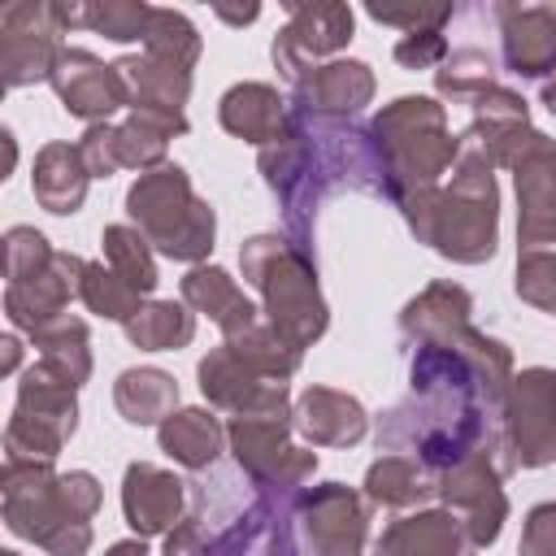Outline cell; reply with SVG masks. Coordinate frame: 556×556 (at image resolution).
Listing matches in <instances>:
<instances>
[{
	"instance_id": "obj_1",
	"label": "cell",
	"mask_w": 556,
	"mask_h": 556,
	"mask_svg": "<svg viewBox=\"0 0 556 556\" xmlns=\"http://www.w3.org/2000/svg\"><path fill=\"white\" fill-rule=\"evenodd\" d=\"M513 387L508 343L465 330L447 348H413L408 395L378 417V452L417 456L434 478L482 447H500L504 400Z\"/></svg>"
},
{
	"instance_id": "obj_2",
	"label": "cell",
	"mask_w": 556,
	"mask_h": 556,
	"mask_svg": "<svg viewBox=\"0 0 556 556\" xmlns=\"http://www.w3.org/2000/svg\"><path fill=\"white\" fill-rule=\"evenodd\" d=\"M265 187L278 195L287 239L313 256L317 213L334 191H365L387 200V165L369 126L317 117L291 104L287 135L256 156Z\"/></svg>"
},
{
	"instance_id": "obj_3",
	"label": "cell",
	"mask_w": 556,
	"mask_h": 556,
	"mask_svg": "<svg viewBox=\"0 0 556 556\" xmlns=\"http://www.w3.org/2000/svg\"><path fill=\"white\" fill-rule=\"evenodd\" d=\"M100 482L87 469L56 473L39 456H4L0 513L17 539H30L48 556H87L91 517L100 513Z\"/></svg>"
},
{
	"instance_id": "obj_4",
	"label": "cell",
	"mask_w": 556,
	"mask_h": 556,
	"mask_svg": "<svg viewBox=\"0 0 556 556\" xmlns=\"http://www.w3.org/2000/svg\"><path fill=\"white\" fill-rule=\"evenodd\" d=\"M417 235V243H430L439 256L456 265H482L495 256L500 243V187L495 165L482 148L460 152L452 165V178L434 191H417L404 204H395Z\"/></svg>"
},
{
	"instance_id": "obj_5",
	"label": "cell",
	"mask_w": 556,
	"mask_h": 556,
	"mask_svg": "<svg viewBox=\"0 0 556 556\" xmlns=\"http://www.w3.org/2000/svg\"><path fill=\"white\" fill-rule=\"evenodd\" d=\"M369 135L387 165V200L404 204L417 191L443 187V174L460 161V135L447 126V109L430 96H395L369 122Z\"/></svg>"
},
{
	"instance_id": "obj_6",
	"label": "cell",
	"mask_w": 556,
	"mask_h": 556,
	"mask_svg": "<svg viewBox=\"0 0 556 556\" xmlns=\"http://www.w3.org/2000/svg\"><path fill=\"white\" fill-rule=\"evenodd\" d=\"M239 265H243V282L256 287L261 295V313L265 321L291 343V348H313L326 326H330V308L321 300L317 287V261L308 252H300L287 235H252L239 248Z\"/></svg>"
},
{
	"instance_id": "obj_7",
	"label": "cell",
	"mask_w": 556,
	"mask_h": 556,
	"mask_svg": "<svg viewBox=\"0 0 556 556\" xmlns=\"http://www.w3.org/2000/svg\"><path fill=\"white\" fill-rule=\"evenodd\" d=\"M126 217L152 243V252H161L169 261L204 265V256L213 252V235H217L213 204L195 195L187 169L174 161H165L161 169H148L130 182Z\"/></svg>"
},
{
	"instance_id": "obj_8",
	"label": "cell",
	"mask_w": 556,
	"mask_h": 556,
	"mask_svg": "<svg viewBox=\"0 0 556 556\" xmlns=\"http://www.w3.org/2000/svg\"><path fill=\"white\" fill-rule=\"evenodd\" d=\"M78 387L56 378L48 365H30L17 382L13 417L4 426V456H39L56 460V452L78 430Z\"/></svg>"
},
{
	"instance_id": "obj_9",
	"label": "cell",
	"mask_w": 556,
	"mask_h": 556,
	"mask_svg": "<svg viewBox=\"0 0 556 556\" xmlns=\"http://www.w3.org/2000/svg\"><path fill=\"white\" fill-rule=\"evenodd\" d=\"M495 456L504 473L556 465V374L547 365L513 374Z\"/></svg>"
},
{
	"instance_id": "obj_10",
	"label": "cell",
	"mask_w": 556,
	"mask_h": 556,
	"mask_svg": "<svg viewBox=\"0 0 556 556\" xmlns=\"http://www.w3.org/2000/svg\"><path fill=\"white\" fill-rule=\"evenodd\" d=\"M61 22L52 13L48 0H17L0 9V78L4 87H30V83H48L65 39H61Z\"/></svg>"
},
{
	"instance_id": "obj_11",
	"label": "cell",
	"mask_w": 556,
	"mask_h": 556,
	"mask_svg": "<svg viewBox=\"0 0 556 556\" xmlns=\"http://www.w3.org/2000/svg\"><path fill=\"white\" fill-rule=\"evenodd\" d=\"M352 39V9L339 0H317V4H287V26L274 35V70L287 78L295 91L321 56H334Z\"/></svg>"
},
{
	"instance_id": "obj_12",
	"label": "cell",
	"mask_w": 556,
	"mask_h": 556,
	"mask_svg": "<svg viewBox=\"0 0 556 556\" xmlns=\"http://www.w3.org/2000/svg\"><path fill=\"white\" fill-rule=\"evenodd\" d=\"M439 500H443V508H452L465 521V530H469L478 552L491 547L500 539L504 521H508L504 469H500L495 447H482L469 460H460L456 469L439 473Z\"/></svg>"
},
{
	"instance_id": "obj_13",
	"label": "cell",
	"mask_w": 556,
	"mask_h": 556,
	"mask_svg": "<svg viewBox=\"0 0 556 556\" xmlns=\"http://www.w3.org/2000/svg\"><path fill=\"white\" fill-rule=\"evenodd\" d=\"M300 530L308 556H365L369 539V500L356 486L321 482L300 495Z\"/></svg>"
},
{
	"instance_id": "obj_14",
	"label": "cell",
	"mask_w": 556,
	"mask_h": 556,
	"mask_svg": "<svg viewBox=\"0 0 556 556\" xmlns=\"http://www.w3.org/2000/svg\"><path fill=\"white\" fill-rule=\"evenodd\" d=\"M200 391L208 400V408H222L230 417H248V413H287L291 408V387L282 378L261 374L256 365H248L230 343L213 348L200 365H195Z\"/></svg>"
},
{
	"instance_id": "obj_15",
	"label": "cell",
	"mask_w": 556,
	"mask_h": 556,
	"mask_svg": "<svg viewBox=\"0 0 556 556\" xmlns=\"http://www.w3.org/2000/svg\"><path fill=\"white\" fill-rule=\"evenodd\" d=\"M517 182V252H556V139L543 130L513 165Z\"/></svg>"
},
{
	"instance_id": "obj_16",
	"label": "cell",
	"mask_w": 556,
	"mask_h": 556,
	"mask_svg": "<svg viewBox=\"0 0 556 556\" xmlns=\"http://www.w3.org/2000/svg\"><path fill=\"white\" fill-rule=\"evenodd\" d=\"M52 91L61 100V109L70 117H83L87 126L96 122H109L117 109H130V87L122 78L117 65H104L96 52L87 48H70L61 52L56 70H52Z\"/></svg>"
},
{
	"instance_id": "obj_17",
	"label": "cell",
	"mask_w": 556,
	"mask_h": 556,
	"mask_svg": "<svg viewBox=\"0 0 556 556\" xmlns=\"http://www.w3.org/2000/svg\"><path fill=\"white\" fill-rule=\"evenodd\" d=\"M83 269H87L83 256L56 252L43 274L22 278V282H4V317L26 334L65 317L70 300H78V291H83Z\"/></svg>"
},
{
	"instance_id": "obj_18",
	"label": "cell",
	"mask_w": 556,
	"mask_h": 556,
	"mask_svg": "<svg viewBox=\"0 0 556 556\" xmlns=\"http://www.w3.org/2000/svg\"><path fill=\"white\" fill-rule=\"evenodd\" d=\"M187 504H191V491H187V482L174 469H161L152 460L126 465V478H122V513H126V526L135 530V539L169 534L182 521Z\"/></svg>"
},
{
	"instance_id": "obj_19",
	"label": "cell",
	"mask_w": 556,
	"mask_h": 556,
	"mask_svg": "<svg viewBox=\"0 0 556 556\" xmlns=\"http://www.w3.org/2000/svg\"><path fill=\"white\" fill-rule=\"evenodd\" d=\"M504 65L517 78H547L556 70V9L547 4H495Z\"/></svg>"
},
{
	"instance_id": "obj_20",
	"label": "cell",
	"mask_w": 556,
	"mask_h": 556,
	"mask_svg": "<svg viewBox=\"0 0 556 556\" xmlns=\"http://www.w3.org/2000/svg\"><path fill=\"white\" fill-rule=\"evenodd\" d=\"M374 70L365 61H352V56H334V61H321L295 91H291V104L304 109V113H317V117H343L352 122L369 100H374Z\"/></svg>"
},
{
	"instance_id": "obj_21",
	"label": "cell",
	"mask_w": 556,
	"mask_h": 556,
	"mask_svg": "<svg viewBox=\"0 0 556 556\" xmlns=\"http://www.w3.org/2000/svg\"><path fill=\"white\" fill-rule=\"evenodd\" d=\"M374 556H478V547L452 508H417L382 530Z\"/></svg>"
},
{
	"instance_id": "obj_22",
	"label": "cell",
	"mask_w": 556,
	"mask_h": 556,
	"mask_svg": "<svg viewBox=\"0 0 556 556\" xmlns=\"http://www.w3.org/2000/svg\"><path fill=\"white\" fill-rule=\"evenodd\" d=\"M469 313H473L469 291L456 287V282H447V278H439V282H426V287L400 308V334H404L413 348H426V343L447 348V343H456V339L473 326Z\"/></svg>"
},
{
	"instance_id": "obj_23",
	"label": "cell",
	"mask_w": 556,
	"mask_h": 556,
	"mask_svg": "<svg viewBox=\"0 0 556 556\" xmlns=\"http://www.w3.org/2000/svg\"><path fill=\"white\" fill-rule=\"evenodd\" d=\"M182 304L191 313H204L222 330V339H235V334L252 330L256 321H265L261 308L243 295V287L222 265H191L182 274Z\"/></svg>"
},
{
	"instance_id": "obj_24",
	"label": "cell",
	"mask_w": 556,
	"mask_h": 556,
	"mask_svg": "<svg viewBox=\"0 0 556 556\" xmlns=\"http://www.w3.org/2000/svg\"><path fill=\"white\" fill-rule=\"evenodd\" d=\"M287 117H291V100H282L278 87L269 83H235L217 104L222 130L256 148L278 143L287 135Z\"/></svg>"
},
{
	"instance_id": "obj_25",
	"label": "cell",
	"mask_w": 556,
	"mask_h": 556,
	"mask_svg": "<svg viewBox=\"0 0 556 556\" xmlns=\"http://www.w3.org/2000/svg\"><path fill=\"white\" fill-rule=\"evenodd\" d=\"M295 430L313 447H352L369 434V413L356 395L334 387H308L295 400Z\"/></svg>"
},
{
	"instance_id": "obj_26",
	"label": "cell",
	"mask_w": 556,
	"mask_h": 556,
	"mask_svg": "<svg viewBox=\"0 0 556 556\" xmlns=\"http://www.w3.org/2000/svg\"><path fill=\"white\" fill-rule=\"evenodd\" d=\"M291 430H295V408H287V413H248V417H230L226 443H230L235 465L252 482H265L287 460V452L295 447Z\"/></svg>"
},
{
	"instance_id": "obj_27",
	"label": "cell",
	"mask_w": 556,
	"mask_h": 556,
	"mask_svg": "<svg viewBox=\"0 0 556 556\" xmlns=\"http://www.w3.org/2000/svg\"><path fill=\"white\" fill-rule=\"evenodd\" d=\"M87 182H91V169L78 152V143H43L35 152V174H30V191L39 200V208L56 213V217H70L83 208L87 200Z\"/></svg>"
},
{
	"instance_id": "obj_28",
	"label": "cell",
	"mask_w": 556,
	"mask_h": 556,
	"mask_svg": "<svg viewBox=\"0 0 556 556\" xmlns=\"http://www.w3.org/2000/svg\"><path fill=\"white\" fill-rule=\"evenodd\" d=\"M365 500L378 504V508H391V513H408V508H421L430 500H439V478L417 460V456H404V452H382L369 469H365Z\"/></svg>"
},
{
	"instance_id": "obj_29",
	"label": "cell",
	"mask_w": 556,
	"mask_h": 556,
	"mask_svg": "<svg viewBox=\"0 0 556 556\" xmlns=\"http://www.w3.org/2000/svg\"><path fill=\"white\" fill-rule=\"evenodd\" d=\"M130 87V109H152V113H182L191 96V65L152 56V52H130L113 61Z\"/></svg>"
},
{
	"instance_id": "obj_30",
	"label": "cell",
	"mask_w": 556,
	"mask_h": 556,
	"mask_svg": "<svg viewBox=\"0 0 556 556\" xmlns=\"http://www.w3.org/2000/svg\"><path fill=\"white\" fill-rule=\"evenodd\" d=\"M156 443L174 465H182L191 473H204L222 460L226 426L217 421L213 408H178L174 417H165L156 426Z\"/></svg>"
},
{
	"instance_id": "obj_31",
	"label": "cell",
	"mask_w": 556,
	"mask_h": 556,
	"mask_svg": "<svg viewBox=\"0 0 556 556\" xmlns=\"http://www.w3.org/2000/svg\"><path fill=\"white\" fill-rule=\"evenodd\" d=\"M113 404L130 426H161L165 417L178 413V382L156 365H135L117 374Z\"/></svg>"
},
{
	"instance_id": "obj_32",
	"label": "cell",
	"mask_w": 556,
	"mask_h": 556,
	"mask_svg": "<svg viewBox=\"0 0 556 556\" xmlns=\"http://www.w3.org/2000/svg\"><path fill=\"white\" fill-rule=\"evenodd\" d=\"M30 343L39 348V365H48L70 387H83L91 378V339H87V321L83 317L65 313V317L48 321L43 330H35Z\"/></svg>"
},
{
	"instance_id": "obj_33",
	"label": "cell",
	"mask_w": 556,
	"mask_h": 556,
	"mask_svg": "<svg viewBox=\"0 0 556 556\" xmlns=\"http://www.w3.org/2000/svg\"><path fill=\"white\" fill-rule=\"evenodd\" d=\"M122 330L139 352H178L195 339V313L178 300H148Z\"/></svg>"
},
{
	"instance_id": "obj_34",
	"label": "cell",
	"mask_w": 556,
	"mask_h": 556,
	"mask_svg": "<svg viewBox=\"0 0 556 556\" xmlns=\"http://www.w3.org/2000/svg\"><path fill=\"white\" fill-rule=\"evenodd\" d=\"M100 248H104V265L113 274H122L143 300L156 291V256H152V243L130 226V222H117V226H104L100 230Z\"/></svg>"
},
{
	"instance_id": "obj_35",
	"label": "cell",
	"mask_w": 556,
	"mask_h": 556,
	"mask_svg": "<svg viewBox=\"0 0 556 556\" xmlns=\"http://www.w3.org/2000/svg\"><path fill=\"white\" fill-rule=\"evenodd\" d=\"M491 87H495V61H491V52H482L473 43L469 48H452L443 56V65L434 70V91L443 100H452V104H473Z\"/></svg>"
},
{
	"instance_id": "obj_36",
	"label": "cell",
	"mask_w": 556,
	"mask_h": 556,
	"mask_svg": "<svg viewBox=\"0 0 556 556\" xmlns=\"http://www.w3.org/2000/svg\"><path fill=\"white\" fill-rule=\"evenodd\" d=\"M78 300L96 313V317H104V321H130L148 300L122 278V274H113L104 261H87V269H83V291H78Z\"/></svg>"
},
{
	"instance_id": "obj_37",
	"label": "cell",
	"mask_w": 556,
	"mask_h": 556,
	"mask_svg": "<svg viewBox=\"0 0 556 556\" xmlns=\"http://www.w3.org/2000/svg\"><path fill=\"white\" fill-rule=\"evenodd\" d=\"M152 9L156 4H143V0H91L83 4V26L113 43H135V39L143 43Z\"/></svg>"
},
{
	"instance_id": "obj_38",
	"label": "cell",
	"mask_w": 556,
	"mask_h": 556,
	"mask_svg": "<svg viewBox=\"0 0 556 556\" xmlns=\"http://www.w3.org/2000/svg\"><path fill=\"white\" fill-rule=\"evenodd\" d=\"M473 122H469V135L478 139V143H491V139H500V135H508V130H517V126H530V104L513 91V87H491V91H482L473 104Z\"/></svg>"
},
{
	"instance_id": "obj_39",
	"label": "cell",
	"mask_w": 556,
	"mask_h": 556,
	"mask_svg": "<svg viewBox=\"0 0 556 556\" xmlns=\"http://www.w3.org/2000/svg\"><path fill=\"white\" fill-rule=\"evenodd\" d=\"M143 52L195 70V61H200V30L182 13H174V9H152L148 35H143Z\"/></svg>"
},
{
	"instance_id": "obj_40",
	"label": "cell",
	"mask_w": 556,
	"mask_h": 556,
	"mask_svg": "<svg viewBox=\"0 0 556 556\" xmlns=\"http://www.w3.org/2000/svg\"><path fill=\"white\" fill-rule=\"evenodd\" d=\"M52 256H56V248L35 226H9L4 230V278L9 282L43 274L52 265Z\"/></svg>"
},
{
	"instance_id": "obj_41",
	"label": "cell",
	"mask_w": 556,
	"mask_h": 556,
	"mask_svg": "<svg viewBox=\"0 0 556 556\" xmlns=\"http://www.w3.org/2000/svg\"><path fill=\"white\" fill-rule=\"evenodd\" d=\"M513 291L526 304H534L539 313L556 317V252H517Z\"/></svg>"
},
{
	"instance_id": "obj_42",
	"label": "cell",
	"mask_w": 556,
	"mask_h": 556,
	"mask_svg": "<svg viewBox=\"0 0 556 556\" xmlns=\"http://www.w3.org/2000/svg\"><path fill=\"white\" fill-rule=\"evenodd\" d=\"M365 13L382 26H400L404 35L413 30H443L452 22V4H365Z\"/></svg>"
},
{
	"instance_id": "obj_43",
	"label": "cell",
	"mask_w": 556,
	"mask_h": 556,
	"mask_svg": "<svg viewBox=\"0 0 556 556\" xmlns=\"http://www.w3.org/2000/svg\"><path fill=\"white\" fill-rule=\"evenodd\" d=\"M517 556H556V500H543L526 513Z\"/></svg>"
},
{
	"instance_id": "obj_44",
	"label": "cell",
	"mask_w": 556,
	"mask_h": 556,
	"mask_svg": "<svg viewBox=\"0 0 556 556\" xmlns=\"http://www.w3.org/2000/svg\"><path fill=\"white\" fill-rule=\"evenodd\" d=\"M447 52H452V48H447L443 30H413V35H404V39L395 43V61H400L404 70H439Z\"/></svg>"
},
{
	"instance_id": "obj_45",
	"label": "cell",
	"mask_w": 556,
	"mask_h": 556,
	"mask_svg": "<svg viewBox=\"0 0 556 556\" xmlns=\"http://www.w3.org/2000/svg\"><path fill=\"white\" fill-rule=\"evenodd\" d=\"M78 152L91 169V178H113L122 165H117V148H113V122H96L83 130L78 139Z\"/></svg>"
},
{
	"instance_id": "obj_46",
	"label": "cell",
	"mask_w": 556,
	"mask_h": 556,
	"mask_svg": "<svg viewBox=\"0 0 556 556\" xmlns=\"http://www.w3.org/2000/svg\"><path fill=\"white\" fill-rule=\"evenodd\" d=\"M256 556H295V539H291V517H278V521H274V526L265 530V539H261Z\"/></svg>"
},
{
	"instance_id": "obj_47",
	"label": "cell",
	"mask_w": 556,
	"mask_h": 556,
	"mask_svg": "<svg viewBox=\"0 0 556 556\" xmlns=\"http://www.w3.org/2000/svg\"><path fill=\"white\" fill-rule=\"evenodd\" d=\"M222 22H230V26H243V22H256L261 17V4H248V9H226V4H217L213 9Z\"/></svg>"
},
{
	"instance_id": "obj_48",
	"label": "cell",
	"mask_w": 556,
	"mask_h": 556,
	"mask_svg": "<svg viewBox=\"0 0 556 556\" xmlns=\"http://www.w3.org/2000/svg\"><path fill=\"white\" fill-rule=\"evenodd\" d=\"M0 348H4V352H0V369H4V374H13V369H17V361H22V343H17L13 334H4V339H0Z\"/></svg>"
},
{
	"instance_id": "obj_49",
	"label": "cell",
	"mask_w": 556,
	"mask_h": 556,
	"mask_svg": "<svg viewBox=\"0 0 556 556\" xmlns=\"http://www.w3.org/2000/svg\"><path fill=\"white\" fill-rule=\"evenodd\" d=\"M104 556H148V547H143V539H122V543H113Z\"/></svg>"
},
{
	"instance_id": "obj_50",
	"label": "cell",
	"mask_w": 556,
	"mask_h": 556,
	"mask_svg": "<svg viewBox=\"0 0 556 556\" xmlns=\"http://www.w3.org/2000/svg\"><path fill=\"white\" fill-rule=\"evenodd\" d=\"M539 104H543V109L556 117V78H552V83H543V91H539Z\"/></svg>"
},
{
	"instance_id": "obj_51",
	"label": "cell",
	"mask_w": 556,
	"mask_h": 556,
	"mask_svg": "<svg viewBox=\"0 0 556 556\" xmlns=\"http://www.w3.org/2000/svg\"><path fill=\"white\" fill-rule=\"evenodd\" d=\"M0 556H17V552H0Z\"/></svg>"
}]
</instances>
